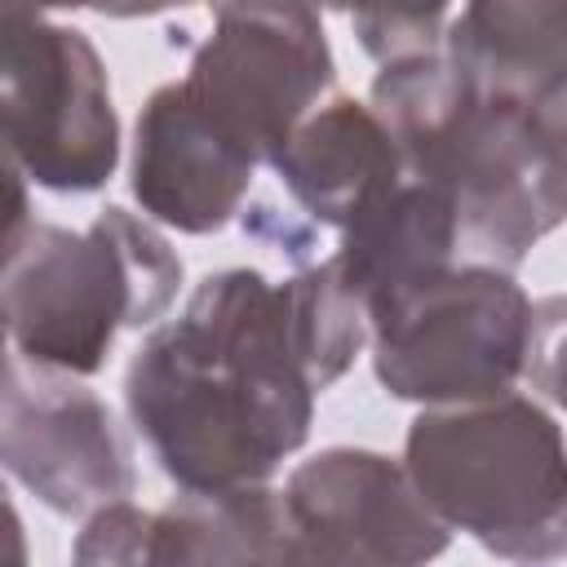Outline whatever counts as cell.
I'll return each mask as SVG.
<instances>
[{
  "mask_svg": "<svg viewBox=\"0 0 567 567\" xmlns=\"http://www.w3.org/2000/svg\"><path fill=\"white\" fill-rule=\"evenodd\" d=\"M292 301L261 270H217L128 363L124 403L182 492L257 487L315 416Z\"/></svg>",
  "mask_w": 567,
  "mask_h": 567,
  "instance_id": "obj_1",
  "label": "cell"
},
{
  "mask_svg": "<svg viewBox=\"0 0 567 567\" xmlns=\"http://www.w3.org/2000/svg\"><path fill=\"white\" fill-rule=\"evenodd\" d=\"M368 106L394 137L403 173L452 199L461 248L483 266L514 270L567 221V133L523 102L474 89L443 49L381 66Z\"/></svg>",
  "mask_w": 567,
  "mask_h": 567,
  "instance_id": "obj_2",
  "label": "cell"
},
{
  "mask_svg": "<svg viewBox=\"0 0 567 567\" xmlns=\"http://www.w3.org/2000/svg\"><path fill=\"white\" fill-rule=\"evenodd\" d=\"M182 288L173 244L128 208L84 230L27 221L4 239V332L22 363L93 377L124 328H151Z\"/></svg>",
  "mask_w": 567,
  "mask_h": 567,
  "instance_id": "obj_3",
  "label": "cell"
},
{
  "mask_svg": "<svg viewBox=\"0 0 567 567\" xmlns=\"http://www.w3.org/2000/svg\"><path fill=\"white\" fill-rule=\"evenodd\" d=\"M430 509L509 563L567 558V439L527 394L425 408L403 452Z\"/></svg>",
  "mask_w": 567,
  "mask_h": 567,
  "instance_id": "obj_4",
  "label": "cell"
},
{
  "mask_svg": "<svg viewBox=\"0 0 567 567\" xmlns=\"http://www.w3.org/2000/svg\"><path fill=\"white\" fill-rule=\"evenodd\" d=\"M372 368L394 399L461 408L514 394L532 301L501 266H447L368 306Z\"/></svg>",
  "mask_w": 567,
  "mask_h": 567,
  "instance_id": "obj_5",
  "label": "cell"
},
{
  "mask_svg": "<svg viewBox=\"0 0 567 567\" xmlns=\"http://www.w3.org/2000/svg\"><path fill=\"white\" fill-rule=\"evenodd\" d=\"M0 120L9 164L58 195H89L120 164V120L97 49L49 13L0 9Z\"/></svg>",
  "mask_w": 567,
  "mask_h": 567,
  "instance_id": "obj_6",
  "label": "cell"
},
{
  "mask_svg": "<svg viewBox=\"0 0 567 567\" xmlns=\"http://www.w3.org/2000/svg\"><path fill=\"white\" fill-rule=\"evenodd\" d=\"M182 84L217 128L257 164H270L332 89V49L306 4H226Z\"/></svg>",
  "mask_w": 567,
  "mask_h": 567,
  "instance_id": "obj_7",
  "label": "cell"
},
{
  "mask_svg": "<svg viewBox=\"0 0 567 567\" xmlns=\"http://www.w3.org/2000/svg\"><path fill=\"white\" fill-rule=\"evenodd\" d=\"M452 540L403 461L328 447L284 487V567H425Z\"/></svg>",
  "mask_w": 567,
  "mask_h": 567,
  "instance_id": "obj_8",
  "label": "cell"
},
{
  "mask_svg": "<svg viewBox=\"0 0 567 567\" xmlns=\"http://www.w3.org/2000/svg\"><path fill=\"white\" fill-rule=\"evenodd\" d=\"M0 456L53 514H97L133 496V452L111 408L75 377L9 354Z\"/></svg>",
  "mask_w": 567,
  "mask_h": 567,
  "instance_id": "obj_9",
  "label": "cell"
},
{
  "mask_svg": "<svg viewBox=\"0 0 567 567\" xmlns=\"http://www.w3.org/2000/svg\"><path fill=\"white\" fill-rule=\"evenodd\" d=\"M257 159L217 128L182 80L155 89L133 128V199L151 221L182 235L221 230L248 186Z\"/></svg>",
  "mask_w": 567,
  "mask_h": 567,
  "instance_id": "obj_10",
  "label": "cell"
},
{
  "mask_svg": "<svg viewBox=\"0 0 567 567\" xmlns=\"http://www.w3.org/2000/svg\"><path fill=\"white\" fill-rule=\"evenodd\" d=\"M443 53L474 89L523 102L567 133L563 0H487L452 9Z\"/></svg>",
  "mask_w": 567,
  "mask_h": 567,
  "instance_id": "obj_11",
  "label": "cell"
},
{
  "mask_svg": "<svg viewBox=\"0 0 567 567\" xmlns=\"http://www.w3.org/2000/svg\"><path fill=\"white\" fill-rule=\"evenodd\" d=\"M270 168L315 221L337 230L408 177L394 137L377 111L354 97H328L315 106L270 155Z\"/></svg>",
  "mask_w": 567,
  "mask_h": 567,
  "instance_id": "obj_12",
  "label": "cell"
},
{
  "mask_svg": "<svg viewBox=\"0 0 567 567\" xmlns=\"http://www.w3.org/2000/svg\"><path fill=\"white\" fill-rule=\"evenodd\" d=\"M456 248L461 230L452 199L430 182L403 177L341 230V248L332 261L346 288L363 306H372L390 292H403L447 270Z\"/></svg>",
  "mask_w": 567,
  "mask_h": 567,
  "instance_id": "obj_13",
  "label": "cell"
},
{
  "mask_svg": "<svg viewBox=\"0 0 567 567\" xmlns=\"http://www.w3.org/2000/svg\"><path fill=\"white\" fill-rule=\"evenodd\" d=\"M177 567H284V492H182L155 509Z\"/></svg>",
  "mask_w": 567,
  "mask_h": 567,
  "instance_id": "obj_14",
  "label": "cell"
},
{
  "mask_svg": "<svg viewBox=\"0 0 567 567\" xmlns=\"http://www.w3.org/2000/svg\"><path fill=\"white\" fill-rule=\"evenodd\" d=\"M71 567H177V558L159 536L155 509L120 501L89 514L84 532L75 536Z\"/></svg>",
  "mask_w": 567,
  "mask_h": 567,
  "instance_id": "obj_15",
  "label": "cell"
},
{
  "mask_svg": "<svg viewBox=\"0 0 567 567\" xmlns=\"http://www.w3.org/2000/svg\"><path fill=\"white\" fill-rule=\"evenodd\" d=\"M452 9H359L350 13V27L359 44L381 62H403L421 53H439L447 40Z\"/></svg>",
  "mask_w": 567,
  "mask_h": 567,
  "instance_id": "obj_16",
  "label": "cell"
},
{
  "mask_svg": "<svg viewBox=\"0 0 567 567\" xmlns=\"http://www.w3.org/2000/svg\"><path fill=\"white\" fill-rule=\"evenodd\" d=\"M527 385L567 412V292L540 297L532 306V332H527Z\"/></svg>",
  "mask_w": 567,
  "mask_h": 567,
  "instance_id": "obj_17",
  "label": "cell"
}]
</instances>
